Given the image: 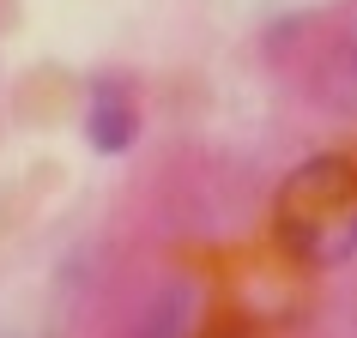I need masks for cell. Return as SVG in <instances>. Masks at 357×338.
Segmentation results:
<instances>
[{"label":"cell","instance_id":"cell-1","mask_svg":"<svg viewBox=\"0 0 357 338\" xmlns=\"http://www.w3.org/2000/svg\"><path fill=\"white\" fill-rule=\"evenodd\" d=\"M273 230L284 254L303 266H339L357 248V163L339 151H321L303 169L284 175L273 200Z\"/></svg>","mask_w":357,"mask_h":338},{"label":"cell","instance_id":"cell-2","mask_svg":"<svg viewBox=\"0 0 357 338\" xmlns=\"http://www.w3.org/2000/svg\"><path fill=\"white\" fill-rule=\"evenodd\" d=\"M133 127H139L133 97L121 91L115 79H97L91 109H85V139H91L97 151H128V145H133Z\"/></svg>","mask_w":357,"mask_h":338},{"label":"cell","instance_id":"cell-3","mask_svg":"<svg viewBox=\"0 0 357 338\" xmlns=\"http://www.w3.org/2000/svg\"><path fill=\"white\" fill-rule=\"evenodd\" d=\"M188 320H194V296H188V290H169V296L146 314V338H182V332H188Z\"/></svg>","mask_w":357,"mask_h":338}]
</instances>
